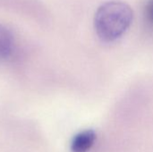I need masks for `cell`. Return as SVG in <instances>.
I'll return each instance as SVG.
<instances>
[{
    "label": "cell",
    "mask_w": 153,
    "mask_h": 152,
    "mask_svg": "<svg viewBox=\"0 0 153 152\" xmlns=\"http://www.w3.org/2000/svg\"><path fill=\"white\" fill-rule=\"evenodd\" d=\"M134 12L129 4L122 1H109L101 4L94 17L97 35L104 42L119 39L130 27Z\"/></svg>",
    "instance_id": "obj_1"
},
{
    "label": "cell",
    "mask_w": 153,
    "mask_h": 152,
    "mask_svg": "<svg viewBox=\"0 0 153 152\" xmlns=\"http://www.w3.org/2000/svg\"><path fill=\"white\" fill-rule=\"evenodd\" d=\"M96 133L93 130H85L74 136L71 143L72 152H87L94 144Z\"/></svg>",
    "instance_id": "obj_2"
},
{
    "label": "cell",
    "mask_w": 153,
    "mask_h": 152,
    "mask_svg": "<svg viewBox=\"0 0 153 152\" xmlns=\"http://www.w3.org/2000/svg\"><path fill=\"white\" fill-rule=\"evenodd\" d=\"M13 48V39L11 32L0 24V60L7 59Z\"/></svg>",
    "instance_id": "obj_3"
},
{
    "label": "cell",
    "mask_w": 153,
    "mask_h": 152,
    "mask_svg": "<svg viewBox=\"0 0 153 152\" xmlns=\"http://www.w3.org/2000/svg\"><path fill=\"white\" fill-rule=\"evenodd\" d=\"M145 17L149 24L153 27V0H149L145 6Z\"/></svg>",
    "instance_id": "obj_4"
}]
</instances>
